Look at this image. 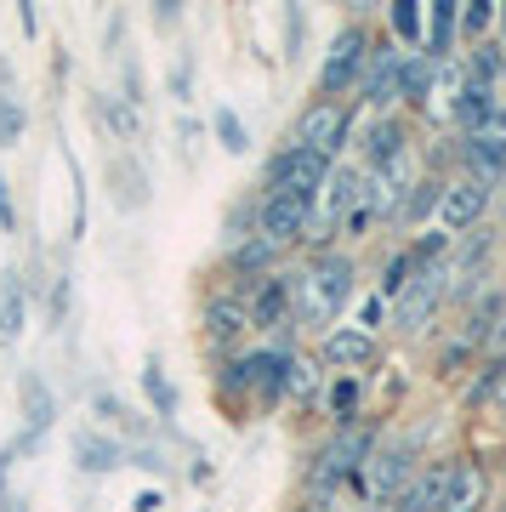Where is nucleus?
I'll use <instances>...</instances> for the list:
<instances>
[{"label": "nucleus", "instance_id": "6ab92c4d", "mask_svg": "<svg viewBox=\"0 0 506 512\" xmlns=\"http://www.w3.org/2000/svg\"><path fill=\"white\" fill-rule=\"evenodd\" d=\"M438 69L444 63H433L427 52L404 57V69H398V103H410V109H427L438 97Z\"/></svg>", "mask_w": 506, "mask_h": 512}, {"label": "nucleus", "instance_id": "f257e3e1", "mask_svg": "<svg viewBox=\"0 0 506 512\" xmlns=\"http://www.w3.org/2000/svg\"><path fill=\"white\" fill-rule=\"evenodd\" d=\"M353 279H359L353 256L313 251L308 268H302V274H290V313H296L302 325H313V330L330 325V319L353 302Z\"/></svg>", "mask_w": 506, "mask_h": 512}, {"label": "nucleus", "instance_id": "f03ea898", "mask_svg": "<svg viewBox=\"0 0 506 512\" xmlns=\"http://www.w3.org/2000/svg\"><path fill=\"white\" fill-rule=\"evenodd\" d=\"M370 450H376V427H364V421H347V427H336L330 433V444L313 456L308 467V490L325 501V495H336L342 484H353L359 478V467L370 461Z\"/></svg>", "mask_w": 506, "mask_h": 512}, {"label": "nucleus", "instance_id": "aec40b11", "mask_svg": "<svg viewBox=\"0 0 506 512\" xmlns=\"http://www.w3.org/2000/svg\"><path fill=\"white\" fill-rule=\"evenodd\" d=\"M52 416H57V399H52V387L40 382L35 370L23 376V421H29V433L18 439V450H35V439L52 427Z\"/></svg>", "mask_w": 506, "mask_h": 512}, {"label": "nucleus", "instance_id": "f3484780", "mask_svg": "<svg viewBox=\"0 0 506 512\" xmlns=\"http://www.w3.org/2000/svg\"><path fill=\"white\" fill-rule=\"evenodd\" d=\"M398 154H410V131L398 114H376V126L364 131V165L381 171V165H393Z\"/></svg>", "mask_w": 506, "mask_h": 512}, {"label": "nucleus", "instance_id": "e433bc0d", "mask_svg": "<svg viewBox=\"0 0 506 512\" xmlns=\"http://www.w3.org/2000/svg\"><path fill=\"white\" fill-rule=\"evenodd\" d=\"M285 40H290V57H296V46H302V12H290V23H285Z\"/></svg>", "mask_w": 506, "mask_h": 512}, {"label": "nucleus", "instance_id": "393cba45", "mask_svg": "<svg viewBox=\"0 0 506 512\" xmlns=\"http://www.w3.org/2000/svg\"><path fill=\"white\" fill-rule=\"evenodd\" d=\"M438 200H444V183L438 177H416V188L404 194V205H398V228H416V222H427L438 211Z\"/></svg>", "mask_w": 506, "mask_h": 512}, {"label": "nucleus", "instance_id": "2f4dec72", "mask_svg": "<svg viewBox=\"0 0 506 512\" xmlns=\"http://www.w3.org/2000/svg\"><path fill=\"white\" fill-rule=\"evenodd\" d=\"M387 23H393L398 40H421V6L416 0H398L393 12H387Z\"/></svg>", "mask_w": 506, "mask_h": 512}, {"label": "nucleus", "instance_id": "412c9836", "mask_svg": "<svg viewBox=\"0 0 506 512\" xmlns=\"http://www.w3.org/2000/svg\"><path fill=\"white\" fill-rule=\"evenodd\" d=\"M455 18H461V0H433V6H427V46H421V52L433 57V63H450Z\"/></svg>", "mask_w": 506, "mask_h": 512}, {"label": "nucleus", "instance_id": "c85d7f7f", "mask_svg": "<svg viewBox=\"0 0 506 512\" xmlns=\"http://www.w3.org/2000/svg\"><path fill=\"white\" fill-rule=\"evenodd\" d=\"M330 416H336V427L359 421V376H342V382L330 387Z\"/></svg>", "mask_w": 506, "mask_h": 512}, {"label": "nucleus", "instance_id": "72a5a7b5", "mask_svg": "<svg viewBox=\"0 0 506 512\" xmlns=\"http://www.w3.org/2000/svg\"><path fill=\"white\" fill-rule=\"evenodd\" d=\"M484 348H489V359H506V313L489 325V336H484Z\"/></svg>", "mask_w": 506, "mask_h": 512}, {"label": "nucleus", "instance_id": "c9c22d12", "mask_svg": "<svg viewBox=\"0 0 506 512\" xmlns=\"http://www.w3.org/2000/svg\"><path fill=\"white\" fill-rule=\"evenodd\" d=\"M495 365H501V370H495V393H489V404L506 416V359H495Z\"/></svg>", "mask_w": 506, "mask_h": 512}, {"label": "nucleus", "instance_id": "7c9ffc66", "mask_svg": "<svg viewBox=\"0 0 506 512\" xmlns=\"http://www.w3.org/2000/svg\"><path fill=\"white\" fill-rule=\"evenodd\" d=\"M23 126H29V120H23V103H18V97L0 92V148L23 143Z\"/></svg>", "mask_w": 506, "mask_h": 512}, {"label": "nucleus", "instance_id": "ddd939ff", "mask_svg": "<svg viewBox=\"0 0 506 512\" xmlns=\"http://www.w3.org/2000/svg\"><path fill=\"white\" fill-rule=\"evenodd\" d=\"M495 103H501V92L495 86H484V80H472L467 69H461V80H455V97H450V114H455V126L467 131H484L489 126V114H495Z\"/></svg>", "mask_w": 506, "mask_h": 512}, {"label": "nucleus", "instance_id": "5701e85b", "mask_svg": "<svg viewBox=\"0 0 506 512\" xmlns=\"http://www.w3.org/2000/svg\"><path fill=\"white\" fill-rule=\"evenodd\" d=\"M23 319H29V291H23V274H0V342H18Z\"/></svg>", "mask_w": 506, "mask_h": 512}, {"label": "nucleus", "instance_id": "9b49d317", "mask_svg": "<svg viewBox=\"0 0 506 512\" xmlns=\"http://www.w3.org/2000/svg\"><path fill=\"white\" fill-rule=\"evenodd\" d=\"M450 467L455 461H427L404 478V490L387 501V512H444V490H450Z\"/></svg>", "mask_w": 506, "mask_h": 512}, {"label": "nucleus", "instance_id": "a878e982", "mask_svg": "<svg viewBox=\"0 0 506 512\" xmlns=\"http://www.w3.org/2000/svg\"><path fill=\"white\" fill-rule=\"evenodd\" d=\"M467 74L501 92V86H506V46H501V40H478V46H472V57H467Z\"/></svg>", "mask_w": 506, "mask_h": 512}, {"label": "nucleus", "instance_id": "dca6fc26", "mask_svg": "<svg viewBox=\"0 0 506 512\" xmlns=\"http://www.w3.org/2000/svg\"><path fill=\"white\" fill-rule=\"evenodd\" d=\"M245 313H251V325H256V330L285 325V319H290V274L256 279V291H251V302H245Z\"/></svg>", "mask_w": 506, "mask_h": 512}, {"label": "nucleus", "instance_id": "a19ab883", "mask_svg": "<svg viewBox=\"0 0 506 512\" xmlns=\"http://www.w3.org/2000/svg\"><path fill=\"white\" fill-rule=\"evenodd\" d=\"M501 478H506V456H501Z\"/></svg>", "mask_w": 506, "mask_h": 512}, {"label": "nucleus", "instance_id": "2eb2a0df", "mask_svg": "<svg viewBox=\"0 0 506 512\" xmlns=\"http://www.w3.org/2000/svg\"><path fill=\"white\" fill-rule=\"evenodd\" d=\"M461 165H467V177H478V183H501L506 177V137H495V131L461 137Z\"/></svg>", "mask_w": 506, "mask_h": 512}, {"label": "nucleus", "instance_id": "423d86ee", "mask_svg": "<svg viewBox=\"0 0 506 512\" xmlns=\"http://www.w3.org/2000/svg\"><path fill=\"white\" fill-rule=\"evenodd\" d=\"M347 126H353L347 103L313 97L308 109L296 114V126H290V143H296V148H313V154H325V160H336V148L347 143Z\"/></svg>", "mask_w": 506, "mask_h": 512}, {"label": "nucleus", "instance_id": "f704fd0d", "mask_svg": "<svg viewBox=\"0 0 506 512\" xmlns=\"http://www.w3.org/2000/svg\"><path fill=\"white\" fill-rule=\"evenodd\" d=\"M381 313H387V308H381V296H370V302H364V313H359V319H364L359 330H370V336H376V325H381Z\"/></svg>", "mask_w": 506, "mask_h": 512}, {"label": "nucleus", "instance_id": "bb28decb", "mask_svg": "<svg viewBox=\"0 0 506 512\" xmlns=\"http://www.w3.org/2000/svg\"><path fill=\"white\" fill-rule=\"evenodd\" d=\"M143 393H148V404H154V416H177V387H171V376H165L160 359L143 365Z\"/></svg>", "mask_w": 506, "mask_h": 512}, {"label": "nucleus", "instance_id": "ea45409f", "mask_svg": "<svg viewBox=\"0 0 506 512\" xmlns=\"http://www.w3.org/2000/svg\"><path fill=\"white\" fill-rule=\"evenodd\" d=\"M495 23H501V35H506V0H501V12H495ZM501 46H506V40H501Z\"/></svg>", "mask_w": 506, "mask_h": 512}, {"label": "nucleus", "instance_id": "20e7f679", "mask_svg": "<svg viewBox=\"0 0 506 512\" xmlns=\"http://www.w3.org/2000/svg\"><path fill=\"white\" fill-rule=\"evenodd\" d=\"M325 177H330V160H325V154L296 148V143H285L268 165H262V183H268V194H302V200H319Z\"/></svg>", "mask_w": 506, "mask_h": 512}, {"label": "nucleus", "instance_id": "39448f33", "mask_svg": "<svg viewBox=\"0 0 506 512\" xmlns=\"http://www.w3.org/2000/svg\"><path fill=\"white\" fill-rule=\"evenodd\" d=\"M444 302H450V274H444V262H433V268H421V274L393 296V325L404 330V336H416V330H427V319H433Z\"/></svg>", "mask_w": 506, "mask_h": 512}, {"label": "nucleus", "instance_id": "4be33fe9", "mask_svg": "<svg viewBox=\"0 0 506 512\" xmlns=\"http://www.w3.org/2000/svg\"><path fill=\"white\" fill-rule=\"evenodd\" d=\"M273 262H279V245H268L262 234H245L234 251H228V268H234V274H245V279H268Z\"/></svg>", "mask_w": 506, "mask_h": 512}, {"label": "nucleus", "instance_id": "58836bf2", "mask_svg": "<svg viewBox=\"0 0 506 512\" xmlns=\"http://www.w3.org/2000/svg\"><path fill=\"white\" fill-rule=\"evenodd\" d=\"M495 188H501V194H495V211H501V217H506V177H501V183H495Z\"/></svg>", "mask_w": 506, "mask_h": 512}, {"label": "nucleus", "instance_id": "0eeeda50", "mask_svg": "<svg viewBox=\"0 0 506 512\" xmlns=\"http://www.w3.org/2000/svg\"><path fill=\"white\" fill-rule=\"evenodd\" d=\"M410 473H416V450L410 444H381V450H370V461L359 467L353 484H359L364 501H393Z\"/></svg>", "mask_w": 506, "mask_h": 512}, {"label": "nucleus", "instance_id": "7ed1b4c3", "mask_svg": "<svg viewBox=\"0 0 506 512\" xmlns=\"http://www.w3.org/2000/svg\"><path fill=\"white\" fill-rule=\"evenodd\" d=\"M370 46H376V40H370V29H364V23H347V29H336V40H330L325 63H319V97L342 103V97L364 80Z\"/></svg>", "mask_w": 506, "mask_h": 512}, {"label": "nucleus", "instance_id": "a211bd4d", "mask_svg": "<svg viewBox=\"0 0 506 512\" xmlns=\"http://www.w3.org/2000/svg\"><path fill=\"white\" fill-rule=\"evenodd\" d=\"M126 444L109 439V433H91V427H80L74 433V467L80 473H114V467H126Z\"/></svg>", "mask_w": 506, "mask_h": 512}, {"label": "nucleus", "instance_id": "473e14b6", "mask_svg": "<svg viewBox=\"0 0 506 512\" xmlns=\"http://www.w3.org/2000/svg\"><path fill=\"white\" fill-rule=\"evenodd\" d=\"M18 228V205H12V183L0 177V234H12Z\"/></svg>", "mask_w": 506, "mask_h": 512}, {"label": "nucleus", "instance_id": "c756f323", "mask_svg": "<svg viewBox=\"0 0 506 512\" xmlns=\"http://www.w3.org/2000/svg\"><path fill=\"white\" fill-rule=\"evenodd\" d=\"M211 126H217V143L228 148V154H245V148H251V131H245V120H239L234 109H217Z\"/></svg>", "mask_w": 506, "mask_h": 512}, {"label": "nucleus", "instance_id": "cd10ccee", "mask_svg": "<svg viewBox=\"0 0 506 512\" xmlns=\"http://www.w3.org/2000/svg\"><path fill=\"white\" fill-rule=\"evenodd\" d=\"M495 12H501V0H472V6H461V18H455V29L478 46V40L489 35V23H495Z\"/></svg>", "mask_w": 506, "mask_h": 512}, {"label": "nucleus", "instance_id": "4468645a", "mask_svg": "<svg viewBox=\"0 0 506 512\" xmlns=\"http://www.w3.org/2000/svg\"><path fill=\"white\" fill-rule=\"evenodd\" d=\"M319 359H325V365H336V370H364L370 359H376V336H370V330H359V325H336V330H325Z\"/></svg>", "mask_w": 506, "mask_h": 512}, {"label": "nucleus", "instance_id": "79ce46f5", "mask_svg": "<svg viewBox=\"0 0 506 512\" xmlns=\"http://www.w3.org/2000/svg\"><path fill=\"white\" fill-rule=\"evenodd\" d=\"M501 512H506V507H501Z\"/></svg>", "mask_w": 506, "mask_h": 512}, {"label": "nucleus", "instance_id": "4c0bfd02", "mask_svg": "<svg viewBox=\"0 0 506 512\" xmlns=\"http://www.w3.org/2000/svg\"><path fill=\"white\" fill-rule=\"evenodd\" d=\"M6 478H12V450H0V512H6Z\"/></svg>", "mask_w": 506, "mask_h": 512}, {"label": "nucleus", "instance_id": "9d476101", "mask_svg": "<svg viewBox=\"0 0 506 512\" xmlns=\"http://www.w3.org/2000/svg\"><path fill=\"white\" fill-rule=\"evenodd\" d=\"M398 69H404V52H398L393 40H376V46H370V63H364V80H359L364 103H370L376 114H393V103H398Z\"/></svg>", "mask_w": 506, "mask_h": 512}, {"label": "nucleus", "instance_id": "6e6552de", "mask_svg": "<svg viewBox=\"0 0 506 512\" xmlns=\"http://www.w3.org/2000/svg\"><path fill=\"white\" fill-rule=\"evenodd\" d=\"M489 205H495V183H478V177H455L444 183V200H438V222H444V234H467L478 222L489 217Z\"/></svg>", "mask_w": 506, "mask_h": 512}, {"label": "nucleus", "instance_id": "b1692460", "mask_svg": "<svg viewBox=\"0 0 506 512\" xmlns=\"http://www.w3.org/2000/svg\"><path fill=\"white\" fill-rule=\"evenodd\" d=\"M239 330H251V313L239 296H217V302H205V336L211 342H234Z\"/></svg>", "mask_w": 506, "mask_h": 512}, {"label": "nucleus", "instance_id": "f8f14e48", "mask_svg": "<svg viewBox=\"0 0 506 512\" xmlns=\"http://www.w3.org/2000/svg\"><path fill=\"white\" fill-rule=\"evenodd\" d=\"M444 512H489V467L484 461L455 456L450 490H444Z\"/></svg>", "mask_w": 506, "mask_h": 512}, {"label": "nucleus", "instance_id": "1a4fd4ad", "mask_svg": "<svg viewBox=\"0 0 506 512\" xmlns=\"http://www.w3.org/2000/svg\"><path fill=\"white\" fill-rule=\"evenodd\" d=\"M308 217H313V200H302V194H262V200H256V228L251 234H262L268 245L285 251L290 239L308 234Z\"/></svg>", "mask_w": 506, "mask_h": 512}]
</instances>
